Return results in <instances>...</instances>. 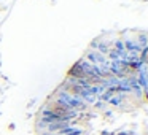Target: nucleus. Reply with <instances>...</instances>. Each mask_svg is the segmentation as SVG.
<instances>
[{
	"mask_svg": "<svg viewBox=\"0 0 148 135\" xmlns=\"http://www.w3.org/2000/svg\"><path fill=\"white\" fill-rule=\"evenodd\" d=\"M137 45L140 46V48H143V46H148V33H138L137 35Z\"/></svg>",
	"mask_w": 148,
	"mask_h": 135,
	"instance_id": "nucleus-1",
	"label": "nucleus"
},
{
	"mask_svg": "<svg viewBox=\"0 0 148 135\" xmlns=\"http://www.w3.org/2000/svg\"><path fill=\"white\" fill-rule=\"evenodd\" d=\"M42 135H58V134H53V132H42Z\"/></svg>",
	"mask_w": 148,
	"mask_h": 135,
	"instance_id": "nucleus-2",
	"label": "nucleus"
},
{
	"mask_svg": "<svg viewBox=\"0 0 148 135\" xmlns=\"http://www.w3.org/2000/svg\"><path fill=\"white\" fill-rule=\"evenodd\" d=\"M143 97H145V99L148 100V91H147V92H143Z\"/></svg>",
	"mask_w": 148,
	"mask_h": 135,
	"instance_id": "nucleus-3",
	"label": "nucleus"
}]
</instances>
